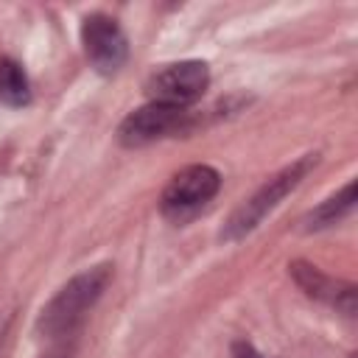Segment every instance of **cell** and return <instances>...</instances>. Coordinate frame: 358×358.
I'll return each instance as SVG.
<instances>
[{"label":"cell","instance_id":"7","mask_svg":"<svg viewBox=\"0 0 358 358\" xmlns=\"http://www.w3.org/2000/svg\"><path fill=\"white\" fill-rule=\"evenodd\" d=\"M291 274L294 280L305 288V294L344 310V313H355V285L352 282H341V280H333L327 274H322L316 266L310 263H302V260H294L291 263Z\"/></svg>","mask_w":358,"mask_h":358},{"label":"cell","instance_id":"2","mask_svg":"<svg viewBox=\"0 0 358 358\" xmlns=\"http://www.w3.org/2000/svg\"><path fill=\"white\" fill-rule=\"evenodd\" d=\"M316 165V154H308V157H302V159H296L294 165H288V168H282L280 173H274L255 196H249L232 215H229V221L224 224V229H221V238L224 241H238V238H243V235H249L302 179H305V173L310 171Z\"/></svg>","mask_w":358,"mask_h":358},{"label":"cell","instance_id":"5","mask_svg":"<svg viewBox=\"0 0 358 358\" xmlns=\"http://www.w3.org/2000/svg\"><path fill=\"white\" fill-rule=\"evenodd\" d=\"M190 126V115L179 106H165V103H145L126 115V120L117 129V140L129 148L148 145L154 140L179 134Z\"/></svg>","mask_w":358,"mask_h":358},{"label":"cell","instance_id":"3","mask_svg":"<svg viewBox=\"0 0 358 358\" xmlns=\"http://www.w3.org/2000/svg\"><path fill=\"white\" fill-rule=\"evenodd\" d=\"M221 187V173L210 165H187L179 173L171 176L168 187L162 190L159 210L171 221H187L193 218Z\"/></svg>","mask_w":358,"mask_h":358},{"label":"cell","instance_id":"6","mask_svg":"<svg viewBox=\"0 0 358 358\" xmlns=\"http://www.w3.org/2000/svg\"><path fill=\"white\" fill-rule=\"evenodd\" d=\"M81 42L87 50V59L98 73H115L123 67L129 56V42L117 20L106 14H90L81 25Z\"/></svg>","mask_w":358,"mask_h":358},{"label":"cell","instance_id":"9","mask_svg":"<svg viewBox=\"0 0 358 358\" xmlns=\"http://www.w3.org/2000/svg\"><path fill=\"white\" fill-rule=\"evenodd\" d=\"M352 204H355V182H347L336 196H330L324 204H319V207L305 218V224H308V229L330 227V224H336L338 218H344V215L352 210Z\"/></svg>","mask_w":358,"mask_h":358},{"label":"cell","instance_id":"10","mask_svg":"<svg viewBox=\"0 0 358 358\" xmlns=\"http://www.w3.org/2000/svg\"><path fill=\"white\" fill-rule=\"evenodd\" d=\"M232 355H235V358H263V355H260L252 344H246V341H235V344H232Z\"/></svg>","mask_w":358,"mask_h":358},{"label":"cell","instance_id":"4","mask_svg":"<svg viewBox=\"0 0 358 358\" xmlns=\"http://www.w3.org/2000/svg\"><path fill=\"white\" fill-rule=\"evenodd\" d=\"M210 84V70L204 62H176L165 64L145 81V92L151 103H165V106H187L204 95Z\"/></svg>","mask_w":358,"mask_h":358},{"label":"cell","instance_id":"8","mask_svg":"<svg viewBox=\"0 0 358 358\" xmlns=\"http://www.w3.org/2000/svg\"><path fill=\"white\" fill-rule=\"evenodd\" d=\"M0 101L6 106H25L31 101L28 76L14 59H0Z\"/></svg>","mask_w":358,"mask_h":358},{"label":"cell","instance_id":"11","mask_svg":"<svg viewBox=\"0 0 358 358\" xmlns=\"http://www.w3.org/2000/svg\"><path fill=\"white\" fill-rule=\"evenodd\" d=\"M48 358H67V352H64V350H53Z\"/></svg>","mask_w":358,"mask_h":358},{"label":"cell","instance_id":"1","mask_svg":"<svg viewBox=\"0 0 358 358\" xmlns=\"http://www.w3.org/2000/svg\"><path fill=\"white\" fill-rule=\"evenodd\" d=\"M112 277V266H95L90 271L76 274L64 288H59V294L42 308L39 319H36V330L59 338V336H70L81 319L87 316V310L98 302V296L103 294L106 282Z\"/></svg>","mask_w":358,"mask_h":358}]
</instances>
